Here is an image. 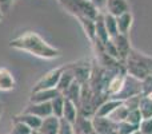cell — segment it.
I'll return each instance as SVG.
<instances>
[{
    "mask_svg": "<svg viewBox=\"0 0 152 134\" xmlns=\"http://www.w3.org/2000/svg\"><path fill=\"white\" fill-rule=\"evenodd\" d=\"M10 47L19 51L28 53L29 55H34L40 59H58L61 56V53L59 48L51 46L47 40H44L37 32L27 31L24 34H20L10 40Z\"/></svg>",
    "mask_w": 152,
    "mask_h": 134,
    "instance_id": "cell-1",
    "label": "cell"
},
{
    "mask_svg": "<svg viewBox=\"0 0 152 134\" xmlns=\"http://www.w3.org/2000/svg\"><path fill=\"white\" fill-rule=\"evenodd\" d=\"M126 73L129 76L143 81L145 76L152 74V56H148L140 51L131 48L126 62H124Z\"/></svg>",
    "mask_w": 152,
    "mask_h": 134,
    "instance_id": "cell-2",
    "label": "cell"
},
{
    "mask_svg": "<svg viewBox=\"0 0 152 134\" xmlns=\"http://www.w3.org/2000/svg\"><path fill=\"white\" fill-rule=\"evenodd\" d=\"M61 5L75 18L86 16V18L96 19L102 11H99L91 0H61Z\"/></svg>",
    "mask_w": 152,
    "mask_h": 134,
    "instance_id": "cell-3",
    "label": "cell"
},
{
    "mask_svg": "<svg viewBox=\"0 0 152 134\" xmlns=\"http://www.w3.org/2000/svg\"><path fill=\"white\" fill-rule=\"evenodd\" d=\"M66 68V64L60 67H55L52 70H50L48 73H45L36 83L32 87V91H39V90H47V89H55L58 86V82L60 79L61 73Z\"/></svg>",
    "mask_w": 152,
    "mask_h": 134,
    "instance_id": "cell-4",
    "label": "cell"
},
{
    "mask_svg": "<svg viewBox=\"0 0 152 134\" xmlns=\"http://www.w3.org/2000/svg\"><path fill=\"white\" fill-rule=\"evenodd\" d=\"M94 129L97 134H118V122L108 117H92Z\"/></svg>",
    "mask_w": 152,
    "mask_h": 134,
    "instance_id": "cell-5",
    "label": "cell"
},
{
    "mask_svg": "<svg viewBox=\"0 0 152 134\" xmlns=\"http://www.w3.org/2000/svg\"><path fill=\"white\" fill-rule=\"evenodd\" d=\"M115 44L116 50H118V55H119V61L124 64L127 56H128L129 51H131V43H129V38L128 35H123V34H118L116 36L111 38Z\"/></svg>",
    "mask_w": 152,
    "mask_h": 134,
    "instance_id": "cell-6",
    "label": "cell"
},
{
    "mask_svg": "<svg viewBox=\"0 0 152 134\" xmlns=\"http://www.w3.org/2000/svg\"><path fill=\"white\" fill-rule=\"evenodd\" d=\"M126 79H127V73H113V75H111L108 84H107L108 97L115 98L121 91L124 83H126Z\"/></svg>",
    "mask_w": 152,
    "mask_h": 134,
    "instance_id": "cell-7",
    "label": "cell"
},
{
    "mask_svg": "<svg viewBox=\"0 0 152 134\" xmlns=\"http://www.w3.org/2000/svg\"><path fill=\"white\" fill-rule=\"evenodd\" d=\"M24 113H29L39 117V118H47V117L52 115V107H51V102H29L24 109Z\"/></svg>",
    "mask_w": 152,
    "mask_h": 134,
    "instance_id": "cell-8",
    "label": "cell"
},
{
    "mask_svg": "<svg viewBox=\"0 0 152 134\" xmlns=\"http://www.w3.org/2000/svg\"><path fill=\"white\" fill-rule=\"evenodd\" d=\"M59 95H63L58 89H47V90H39V91H31L29 102H51Z\"/></svg>",
    "mask_w": 152,
    "mask_h": 134,
    "instance_id": "cell-9",
    "label": "cell"
},
{
    "mask_svg": "<svg viewBox=\"0 0 152 134\" xmlns=\"http://www.w3.org/2000/svg\"><path fill=\"white\" fill-rule=\"evenodd\" d=\"M68 66L72 70V73H74L75 81H77L80 84L88 83L89 78H91V74H92L91 67L87 66V64H80V63H71Z\"/></svg>",
    "mask_w": 152,
    "mask_h": 134,
    "instance_id": "cell-10",
    "label": "cell"
},
{
    "mask_svg": "<svg viewBox=\"0 0 152 134\" xmlns=\"http://www.w3.org/2000/svg\"><path fill=\"white\" fill-rule=\"evenodd\" d=\"M123 103V101L120 99H115V98H108L104 102H102L97 106L96 111H95L94 115L95 117H110V114L115 110L118 106H120Z\"/></svg>",
    "mask_w": 152,
    "mask_h": 134,
    "instance_id": "cell-11",
    "label": "cell"
},
{
    "mask_svg": "<svg viewBox=\"0 0 152 134\" xmlns=\"http://www.w3.org/2000/svg\"><path fill=\"white\" fill-rule=\"evenodd\" d=\"M16 86L15 76L12 75L8 68L0 67V91L1 93H8L12 91Z\"/></svg>",
    "mask_w": 152,
    "mask_h": 134,
    "instance_id": "cell-12",
    "label": "cell"
},
{
    "mask_svg": "<svg viewBox=\"0 0 152 134\" xmlns=\"http://www.w3.org/2000/svg\"><path fill=\"white\" fill-rule=\"evenodd\" d=\"M59 127H60V118L55 115H50L47 118H43L39 132L40 134H58Z\"/></svg>",
    "mask_w": 152,
    "mask_h": 134,
    "instance_id": "cell-13",
    "label": "cell"
},
{
    "mask_svg": "<svg viewBox=\"0 0 152 134\" xmlns=\"http://www.w3.org/2000/svg\"><path fill=\"white\" fill-rule=\"evenodd\" d=\"M103 13L104 12H100L99 15H97V18L95 19V34H96V39L95 40H97L100 44H105V43L111 39L110 35H108L107 28H105Z\"/></svg>",
    "mask_w": 152,
    "mask_h": 134,
    "instance_id": "cell-14",
    "label": "cell"
},
{
    "mask_svg": "<svg viewBox=\"0 0 152 134\" xmlns=\"http://www.w3.org/2000/svg\"><path fill=\"white\" fill-rule=\"evenodd\" d=\"M116 21H118L119 34L128 35L132 28V24H134V15L131 11H127V12H123L119 16H116Z\"/></svg>",
    "mask_w": 152,
    "mask_h": 134,
    "instance_id": "cell-15",
    "label": "cell"
},
{
    "mask_svg": "<svg viewBox=\"0 0 152 134\" xmlns=\"http://www.w3.org/2000/svg\"><path fill=\"white\" fill-rule=\"evenodd\" d=\"M72 125H74L76 134H91L95 130L92 119L89 118V117L81 115V114H79V117L76 118V121Z\"/></svg>",
    "mask_w": 152,
    "mask_h": 134,
    "instance_id": "cell-16",
    "label": "cell"
},
{
    "mask_svg": "<svg viewBox=\"0 0 152 134\" xmlns=\"http://www.w3.org/2000/svg\"><path fill=\"white\" fill-rule=\"evenodd\" d=\"M127 11H129V4L127 0H107L105 3V12L113 16H119Z\"/></svg>",
    "mask_w": 152,
    "mask_h": 134,
    "instance_id": "cell-17",
    "label": "cell"
},
{
    "mask_svg": "<svg viewBox=\"0 0 152 134\" xmlns=\"http://www.w3.org/2000/svg\"><path fill=\"white\" fill-rule=\"evenodd\" d=\"M12 119L23 122L24 125H27V126H28L29 129H32V130H39L40 125H42V121H43V119L39 118V117L34 115V114H29V113H24V111H21L20 114L13 115Z\"/></svg>",
    "mask_w": 152,
    "mask_h": 134,
    "instance_id": "cell-18",
    "label": "cell"
},
{
    "mask_svg": "<svg viewBox=\"0 0 152 134\" xmlns=\"http://www.w3.org/2000/svg\"><path fill=\"white\" fill-rule=\"evenodd\" d=\"M63 97L72 101L79 107V105H80V98H81V84L79 83L77 81H74L71 86L63 93Z\"/></svg>",
    "mask_w": 152,
    "mask_h": 134,
    "instance_id": "cell-19",
    "label": "cell"
},
{
    "mask_svg": "<svg viewBox=\"0 0 152 134\" xmlns=\"http://www.w3.org/2000/svg\"><path fill=\"white\" fill-rule=\"evenodd\" d=\"M77 117H79V107L72 101L64 98V109H63V117L61 118L68 121L69 124H74Z\"/></svg>",
    "mask_w": 152,
    "mask_h": 134,
    "instance_id": "cell-20",
    "label": "cell"
},
{
    "mask_svg": "<svg viewBox=\"0 0 152 134\" xmlns=\"http://www.w3.org/2000/svg\"><path fill=\"white\" fill-rule=\"evenodd\" d=\"M74 81H75L74 73H72V70L69 68V66H66L64 71L61 73V75H60V79H59V82H58V86H56V89H58L59 91L63 94V93L66 91V90L68 89L69 86H71Z\"/></svg>",
    "mask_w": 152,
    "mask_h": 134,
    "instance_id": "cell-21",
    "label": "cell"
},
{
    "mask_svg": "<svg viewBox=\"0 0 152 134\" xmlns=\"http://www.w3.org/2000/svg\"><path fill=\"white\" fill-rule=\"evenodd\" d=\"M139 111L142 114L143 119L152 118V94H142L139 101Z\"/></svg>",
    "mask_w": 152,
    "mask_h": 134,
    "instance_id": "cell-22",
    "label": "cell"
},
{
    "mask_svg": "<svg viewBox=\"0 0 152 134\" xmlns=\"http://www.w3.org/2000/svg\"><path fill=\"white\" fill-rule=\"evenodd\" d=\"M80 23V26L83 27L84 34L87 35L91 42H95L96 39V34H95V19L91 18H86V16H80V18H76Z\"/></svg>",
    "mask_w": 152,
    "mask_h": 134,
    "instance_id": "cell-23",
    "label": "cell"
},
{
    "mask_svg": "<svg viewBox=\"0 0 152 134\" xmlns=\"http://www.w3.org/2000/svg\"><path fill=\"white\" fill-rule=\"evenodd\" d=\"M103 18H104V24H105V28H107L110 38L116 36V35L119 34L116 16L111 15V13H108V12H104V13H103Z\"/></svg>",
    "mask_w": 152,
    "mask_h": 134,
    "instance_id": "cell-24",
    "label": "cell"
},
{
    "mask_svg": "<svg viewBox=\"0 0 152 134\" xmlns=\"http://www.w3.org/2000/svg\"><path fill=\"white\" fill-rule=\"evenodd\" d=\"M128 111H129L128 107H127V106L124 105V102H123L120 106H118V107H116L115 110L110 114V117H108V118L112 119L113 122H123V121H126Z\"/></svg>",
    "mask_w": 152,
    "mask_h": 134,
    "instance_id": "cell-25",
    "label": "cell"
},
{
    "mask_svg": "<svg viewBox=\"0 0 152 134\" xmlns=\"http://www.w3.org/2000/svg\"><path fill=\"white\" fill-rule=\"evenodd\" d=\"M51 107H52V115L61 118L63 117V109H64V97L59 95L55 99L51 101Z\"/></svg>",
    "mask_w": 152,
    "mask_h": 134,
    "instance_id": "cell-26",
    "label": "cell"
},
{
    "mask_svg": "<svg viewBox=\"0 0 152 134\" xmlns=\"http://www.w3.org/2000/svg\"><path fill=\"white\" fill-rule=\"evenodd\" d=\"M11 134H31L32 129H29L27 125H24L20 121L12 119V127H11Z\"/></svg>",
    "mask_w": 152,
    "mask_h": 134,
    "instance_id": "cell-27",
    "label": "cell"
},
{
    "mask_svg": "<svg viewBox=\"0 0 152 134\" xmlns=\"http://www.w3.org/2000/svg\"><path fill=\"white\" fill-rule=\"evenodd\" d=\"M142 119H143V117H142V114H140L139 109H134V110H129L128 111L126 121L128 122V124L134 125V126L139 127V124L142 122Z\"/></svg>",
    "mask_w": 152,
    "mask_h": 134,
    "instance_id": "cell-28",
    "label": "cell"
},
{
    "mask_svg": "<svg viewBox=\"0 0 152 134\" xmlns=\"http://www.w3.org/2000/svg\"><path fill=\"white\" fill-rule=\"evenodd\" d=\"M137 129H139L137 126H134V125L128 124L127 121L118 122V134H132Z\"/></svg>",
    "mask_w": 152,
    "mask_h": 134,
    "instance_id": "cell-29",
    "label": "cell"
},
{
    "mask_svg": "<svg viewBox=\"0 0 152 134\" xmlns=\"http://www.w3.org/2000/svg\"><path fill=\"white\" fill-rule=\"evenodd\" d=\"M58 134H76L74 125L69 124L68 121L60 118V127H59V133Z\"/></svg>",
    "mask_w": 152,
    "mask_h": 134,
    "instance_id": "cell-30",
    "label": "cell"
},
{
    "mask_svg": "<svg viewBox=\"0 0 152 134\" xmlns=\"http://www.w3.org/2000/svg\"><path fill=\"white\" fill-rule=\"evenodd\" d=\"M139 130L142 134H152V118H144L139 124Z\"/></svg>",
    "mask_w": 152,
    "mask_h": 134,
    "instance_id": "cell-31",
    "label": "cell"
},
{
    "mask_svg": "<svg viewBox=\"0 0 152 134\" xmlns=\"http://www.w3.org/2000/svg\"><path fill=\"white\" fill-rule=\"evenodd\" d=\"M140 82H142V94H152V74Z\"/></svg>",
    "mask_w": 152,
    "mask_h": 134,
    "instance_id": "cell-32",
    "label": "cell"
},
{
    "mask_svg": "<svg viewBox=\"0 0 152 134\" xmlns=\"http://www.w3.org/2000/svg\"><path fill=\"white\" fill-rule=\"evenodd\" d=\"M16 0H0V8H1L3 13H8L11 10V7L13 5V3H15Z\"/></svg>",
    "mask_w": 152,
    "mask_h": 134,
    "instance_id": "cell-33",
    "label": "cell"
},
{
    "mask_svg": "<svg viewBox=\"0 0 152 134\" xmlns=\"http://www.w3.org/2000/svg\"><path fill=\"white\" fill-rule=\"evenodd\" d=\"M91 1L99 11L105 10V3H107V0H91Z\"/></svg>",
    "mask_w": 152,
    "mask_h": 134,
    "instance_id": "cell-34",
    "label": "cell"
},
{
    "mask_svg": "<svg viewBox=\"0 0 152 134\" xmlns=\"http://www.w3.org/2000/svg\"><path fill=\"white\" fill-rule=\"evenodd\" d=\"M3 110H4V105H3L1 99H0V118H1V114H3Z\"/></svg>",
    "mask_w": 152,
    "mask_h": 134,
    "instance_id": "cell-35",
    "label": "cell"
},
{
    "mask_svg": "<svg viewBox=\"0 0 152 134\" xmlns=\"http://www.w3.org/2000/svg\"><path fill=\"white\" fill-rule=\"evenodd\" d=\"M3 18H4V13H3L1 8H0V21H1V20H3Z\"/></svg>",
    "mask_w": 152,
    "mask_h": 134,
    "instance_id": "cell-36",
    "label": "cell"
},
{
    "mask_svg": "<svg viewBox=\"0 0 152 134\" xmlns=\"http://www.w3.org/2000/svg\"><path fill=\"white\" fill-rule=\"evenodd\" d=\"M31 134H40V132H39V130H32Z\"/></svg>",
    "mask_w": 152,
    "mask_h": 134,
    "instance_id": "cell-37",
    "label": "cell"
},
{
    "mask_svg": "<svg viewBox=\"0 0 152 134\" xmlns=\"http://www.w3.org/2000/svg\"><path fill=\"white\" fill-rule=\"evenodd\" d=\"M132 134H142V133H140V132H139V130H136V132H134V133H132Z\"/></svg>",
    "mask_w": 152,
    "mask_h": 134,
    "instance_id": "cell-38",
    "label": "cell"
},
{
    "mask_svg": "<svg viewBox=\"0 0 152 134\" xmlns=\"http://www.w3.org/2000/svg\"><path fill=\"white\" fill-rule=\"evenodd\" d=\"M91 134H97V133H96V132H95V130H94V132H92Z\"/></svg>",
    "mask_w": 152,
    "mask_h": 134,
    "instance_id": "cell-39",
    "label": "cell"
},
{
    "mask_svg": "<svg viewBox=\"0 0 152 134\" xmlns=\"http://www.w3.org/2000/svg\"><path fill=\"white\" fill-rule=\"evenodd\" d=\"M59 1H61V0H59Z\"/></svg>",
    "mask_w": 152,
    "mask_h": 134,
    "instance_id": "cell-40",
    "label": "cell"
},
{
    "mask_svg": "<svg viewBox=\"0 0 152 134\" xmlns=\"http://www.w3.org/2000/svg\"><path fill=\"white\" fill-rule=\"evenodd\" d=\"M8 134H11V133H8Z\"/></svg>",
    "mask_w": 152,
    "mask_h": 134,
    "instance_id": "cell-41",
    "label": "cell"
}]
</instances>
